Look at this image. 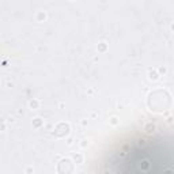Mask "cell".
<instances>
[{
  "mask_svg": "<svg viewBox=\"0 0 174 174\" xmlns=\"http://www.w3.org/2000/svg\"><path fill=\"white\" fill-rule=\"evenodd\" d=\"M74 170V165L69 159H63L59 163V173L60 174H71Z\"/></svg>",
  "mask_w": 174,
  "mask_h": 174,
  "instance_id": "6da1fadb",
  "label": "cell"
},
{
  "mask_svg": "<svg viewBox=\"0 0 174 174\" xmlns=\"http://www.w3.org/2000/svg\"><path fill=\"white\" fill-rule=\"evenodd\" d=\"M69 132V126L68 124H64V122H60L57 126H56V129H54V135L61 137V136H64L67 135V133Z\"/></svg>",
  "mask_w": 174,
  "mask_h": 174,
  "instance_id": "7a4b0ae2",
  "label": "cell"
},
{
  "mask_svg": "<svg viewBox=\"0 0 174 174\" xmlns=\"http://www.w3.org/2000/svg\"><path fill=\"white\" fill-rule=\"evenodd\" d=\"M150 79L156 80V79H158V74H156V72H150Z\"/></svg>",
  "mask_w": 174,
  "mask_h": 174,
  "instance_id": "3957f363",
  "label": "cell"
},
{
  "mask_svg": "<svg viewBox=\"0 0 174 174\" xmlns=\"http://www.w3.org/2000/svg\"><path fill=\"white\" fill-rule=\"evenodd\" d=\"M42 18L45 19V14H44V12H39V14H38V21H41Z\"/></svg>",
  "mask_w": 174,
  "mask_h": 174,
  "instance_id": "277c9868",
  "label": "cell"
},
{
  "mask_svg": "<svg viewBox=\"0 0 174 174\" xmlns=\"http://www.w3.org/2000/svg\"><path fill=\"white\" fill-rule=\"evenodd\" d=\"M39 124H41V121H39V118H35V124H34V125H35V126H38Z\"/></svg>",
  "mask_w": 174,
  "mask_h": 174,
  "instance_id": "5b68a950",
  "label": "cell"
},
{
  "mask_svg": "<svg viewBox=\"0 0 174 174\" xmlns=\"http://www.w3.org/2000/svg\"><path fill=\"white\" fill-rule=\"evenodd\" d=\"M30 105H31V108H35V106H37V102L34 101V102H31V104H30Z\"/></svg>",
  "mask_w": 174,
  "mask_h": 174,
  "instance_id": "8992f818",
  "label": "cell"
}]
</instances>
